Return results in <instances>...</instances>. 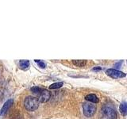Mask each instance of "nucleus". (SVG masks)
<instances>
[{
  "label": "nucleus",
  "instance_id": "nucleus-1",
  "mask_svg": "<svg viewBox=\"0 0 127 119\" xmlns=\"http://www.w3.org/2000/svg\"><path fill=\"white\" fill-rule=\"evenodd\" d=\"M39 99L33 96H27L24 100V106H25L26 110L30 112L37 110L39 107Z\"/></svg>",
  "mask_w": 127,
  "mask_h": 119
},
{
  "label": "nucleus",
  "instance_id": "nucleus-2",
  "mask_svg": "<svg viewBox=\"0 0 127 119\" xmlns=\"http://www.w3.org/2000/svg\"><path fill=\"white\" fill-rule=\"evenodd\" d=\"M118 114L113 107L106 106L102 109L101 119H117Z\"/></svg>",
  "mask_w": 127,
  "mask_h": 119
},
{
  "label": "nucleus",
  "instance_id": "nucleus-3",
  "mask_svg": "<svg viewBox=\"0 0 127 119\" xmlns=\"http://www.w3.org/2000/svg\"><path fill=\"white\" fill-rule=\"evenodd\" d=\"M83 114L87 118H91L95 114L96 106H95V105L92 104L91 102H86L83 105Z\"/></svg>",
  "mask_w": 127,
  "mask_h": 119
},
{
  "label": "nucleus",
  "instance_id": "nucleus-4",
  "mask_svg": "<svg viewBox=\"0 0 127 119\" xmlns=\"http://www.w3.org/2000/svg\"><path fill=\"white\" fill-rule=\"evenodd\" d=\"M106 73L108 76L113 78V79H120V78H124L126 76V73L122 72V71H119L118 69H114V68H110V69L106 70Z\"/></svg>",
  "mask_w": 127,
  "mask_h": 119
},
{
  "label": "nucleus",
  "instance_id": "nucleus-5",
  "mask_svg": "<svg viewBox=\"0 0 127 119\" xmlns=\"http://www.w3.org/2000/svg\"><path fill=\"white\" fill-rule=\"evenodd\" d=\"M13 103H14V99L10 98V99L6 100V102L4 103V105L2 106L1 110H0V115H1V116H3V115L10 110V108L12 106V105H13Z\"/></svg>",
  "mask_w": 127,
  "mask_h": 119
},
{
  "label": "nucleus",
  "instance_id": "nucleus-6",
  "mask_svg": "<svg viewBox=\"0 0 127 119\" xmlns=\"http://www.w3.org/2000/svg\"><path fill=\"white\" fill-rule=\"evenodd\" d=\"M51 97V93L50 91H49L48 90H43V91L41 92V94L39 95V101L40 102H46L49 100V98Z\"/></svg>",
  "mask_w": 127,
  "mask_h": 119
},
{
  "label": "nucleus",
  "instance_id": "nucleus-7",
  "mask_svg": "<svg viewBox=\"0 0 127 119\" xmlns=\"http://www.w3.org/2000/svg\"><path fill=\"white\" fill-rule=\"evenodd\" d=\"M85 99H86L87 101H89L91 103H97L99 101L96 95L94 94H87V96L85 97Z\"/></svg>",
  "mask_w": 127,
  "mask_h": 119
},
{
  "label": "nucleus",
  "instance_id": "nucleus-8",
  "mask_svg": "<svg viewBox=\"0 0 127 119\" xmlns=\"http://www.w3.org/2000/svg\"><path fill=\"white\" fill-rule=\"evenodd\" d=\"M119 110H120V113L123 116L127 115V102H123L120 105V106H119Z\"/></svg>",
  "mask_w": 127,
  "mask_h": 119
},
{
  "label": "nucleus",
  "instance_id": "nucleus-9",
  "mask_svg": "<svg viewBox=\"0 0 127 119\" xmlns=\"http://www.w3.org/2000/svg\"><path fill=\"white\" fill-rule=\"evenodd\" d=\"M30 67V61L29 60H22L19 61V67L22 70H26L29 68Z\"/></svg>",
  "mask_w": 127,
  "mask_h": 119
},
{
  "label": "nucleus",
  "instance_id": "nucleus-10",
  "mask_svg": "<svg viewBox=\"0 0 127 119\" xmlns=\"http://www.w3.org/2000/svg\"><path fill=\"white\" fill-rule=\"evenodd\" d=\"M71 62H72V63L74 65H75L76 67H83L87 63L86 60H72Z\"/></svg>",
  "mask_w": 127,
  "mask_h": 119
},
{
  "label": "nucleus",
  "instance_id": "nucleus-11",
  "mask_svg": "<svg viewBox=\"0 0 127 119\" xmlns=\"http://www.w3.org/2000/svg\"><path fill=\"white\" fill-rule=\"evenodd\" d=\"M30 90H31V91L33 94H39V95L41 94V92L43 91V89L41 88V87H32Z\"/></svg>",
  "mask_w": 127,
  "mask_h": 119
},
{
  "label": "nucleus",
  "instance_id": "nucleus-12",
  "mask_svg": "<svg viewBox=\"0 0 127 119\" xmlns=\"http://www.w3.org/2000/svg\"><path fill=\"white\" fill-rule=\"evenodd\" d=\"M64 83L63 82H58V83H55L51 84L49 86V89H58V88H61V87L63 86Z\"/></svg>",
  "mask_w": 127,
  "mask_h": 119
},
{
  "label": "nucleus",
  "instance_id": "nucleus-13",
  "mask_svg": "<svg viewBox=\"0 0 127 119\" xmlns=\"http://www.w3.org/2000/svg\"><path fill=\"white\" fill-rule=\"evenodd\" d=\"M35 62H36V63H37L38 66H39L40 67H41V68H45V67H46L45 63H44L43 61H41V60H35Z\"/></svg>",
  "mask_w": 127,
  "mask_h": 119
},
{
  "label": "nucleus",
  "instance_id": "nucleus-14",
  "mask_svg": "<svg viewBox=\"0 0 127 119\" xmlns=\"http://www.w3.org/2000/svg\"><path fill=\"white\" fill-rule=\"evenodd\" d=\"M122 63V61H119V62H118V63H115V67H116L117 68H119V67H121Z\"/></svg>",
  "mask_w": 127,
  "mask_h": 119
},
{
  "label": "nucleus",
  "instance_id": "nucleus-15",
  "mask_svg": "<svg viewBox=\"0 0 127 119\" xmlns=\"http://www.w3.org/2000/svg\"><path fill=\"white\" fill-rule=\"evenodd\" d=\"M102 68H101V67H94V68H93V71H100Z\"/></svg>",
  "mask_w": 127,
  "mask_h": 119
}]
</instances>
